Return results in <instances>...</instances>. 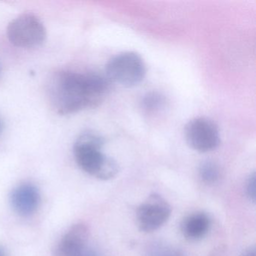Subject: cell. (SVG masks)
<instances>
[{
    "label": "cell",
    "mask_w": 256,
    "mask_h": 256,
    "mask_svg": "<svg viewBox=\"0 0 256 256\" xmlns=\"http://www.w3.org/2000/svg\"><path fill=\"white\" fill-rule=\"evenodd\" d=\"M108 90V79L100 74L59 70L49 78L47 91L52 108L67 115L97 107Z\"/></svg>",
    "instance_id": "1"
},
{
    "label": "cell",
    "mask_w": 256,
    "mask_h": 256,
    "mask_svg": "<svg viewBox=\"0 0 256 256\" xmlns=\"http://www.w3.org/2000/svg\"><path fill=\"white\" fill-rule=\"evenodd\" d=\"M102 138L94 132L82 133L74 145V155L79 167L91 176L108 180L119 173L118 162L103 154Z\"/></svg>",
    "instance_id": "2"
},
{
    "label": "cell",
    "mask_w": 256,
    "mask_h": 256,
    "mask_svg": "<svg viewBox=\"0 0 256 256\" xmlns=\"http://www.w3.org/2000/svg\"><path fill=\"white\" fill-rule=\"evenodd\" d=\"M106 76L110 82L126 88L140 84L146 74V66L140 55L134 52L118 54L106 65Z\"/></svg>",
    "instance_id": "3"
},
{
    "label": "cell",
    "mask_w": 256,
    "mask_h": 256,
    "mask_svg": "<svg viewBox=\"0 0 256 256\" xmlns=\"http://www.w3.org/2000/svg\"><path fill=\"white\" fill-rule=\"evenodd\" d=\"M7 35L14 46L30 48L37 47L44 42L46 29L37 16L26 13L16 18L10 24Z\"/></svg>",
    "instance_id": "4"
},
{
    "label": "cell",
    "mask_w": 256,
    "mask_h": 256,
    "mask_svg": "<svg viewBox=\"0 0 256 256\" xmlns=\"http://www.w3.org/2000/svg\"><path fill=\"white\" fill-rule=\"evenodd\" d=\"M185 138L188 146L200 152L214 150L220 143L218 126L206 118L188 121L185 127Z\"/></svg>",
    "instance_id": "5"
},
{
    "label": "cell",
    "mask_w": 256,
    "mask_h": 256,
    "mask_svg": "<svg viewBox=\"0 0 256 256\" xmlns=\"http://www.w3.org/2000/svg\"><path fill=\"white\" fill-rule=\"evenodd\" d=\"M172 214L169 204L160 194H152L139 206L137 222L142 232L150 233L161 228Z\"/></svg>",
    "instance_id": "6"
},
{
    "label": "cell",
    "mask_w": 256,
    "mask_h": 256,
    "mask_svg": "<svg viewBox=\"0 0 256 256\" xmlns=\"http://www.w3.org/2000/svg\"><path fill=\"white\" fill-rule=\"evenodd\" d=\"M89 230L84 223L73 224L61 238L54 256H83L88 250Z\"/></svg>",
    "instance_id": "7"
},
{
    "label": "cell",
    "mask_w": 256,
    "mask_h": 256,
    "mask_svg": "<svg viewBox=\"0 0 256 256\" xmlns=\"http://www.w3.org/2000/svg\"><path fill=\"white\" fill-rule=\"evenodd\" d=\"M41 202L40 191L32 184L18 186L11 194V204L14 210L18 215L28 217L35 214Z\"/></svg>",
    "instance_id": "8"
},
{
    "label": "cell",
    "mask_w": 256,
    "mask_h": 256,
    "mask_svg": "<svg viewBox=\"0 0 256 256\" xmlns=\"http://www.w3.org/2000/svg\"><path fill=\"white\" fill-rule=\"evenodd\" d=\"M210 226L209 216L204 212H194L182 221L181 230L187 239L194 240L203 238Z\"/></svg>",
    "instance_id": "9"
},
{
    "label": "cell",
    "mask_w": 256,
    "mask_h": 256,
    "mask_svg": "<svg viewBox=\"0 0 256 256\" xmlns=\"http://www.w3.org/2000/svg\"><path fill=\"white\" fill-rule=\"evenodd\" d=\"M199 175L206 184H214L220 178V169L214 162H204L199 167Z\"/></svg>",
    "instance_id": "10"
},
{
    "label": "cell",
    "mask_w": 256,
    "mask_h": 256,
    "mask_svg": "<svg viewBox=\"0 0 256 256\" xmlns=\"http://www.w3.org/2000/svg\"><path fill=\"white\" fill-rule=\"evenodd\" d=\"M166 100L164 96L158 92H150L145 96L143 100V107L148 112L160 110L164 106Z\"/></svg>",
    "instance_id": "11"
},
{
    "label": "cell",
    "mask_w": 256,
    "mask_h": 256,
    "mask_svg": "<svg viewBox=\"0 0 256 256\" xmlns=\"http://www.w3.org/2000/svg\"><path fill=\"white\" fill-rule=\"evenodd\" d=\"M151 256H182V254L172 248L160 247V248H155L151 254Z\"/></svg>",
    "instance_id": "12"
},
{
    "label": "cell",
    "mask_w": 256,
    "mask_h": 256,
    "mask_svg": "<svg viewBox=\"0 0 256 256\" xmlns=\"http://www.w3.org/2000/svg\"><path fill=\"white\" fill-rule=\"evenodd\" d=\"M256 174H252L247 182L246 192L250 200L256 202Z\"/></svg>",
    "instance_id": "13"
},
{
    "label": "cell",
    "mask_w": 256,
    "mask_h": 256,
    "mask_svg": "<svg viewBox=\"0 0 256 256\" xmlns=\"http://www.w3.org/2000/svg\"><path fill=\"white\" fill-rule=\"evenodd\" d=\"M242 256H256V248L254 246L250 247L244 252Z\"/></svg>",
    "instance_id": "14"
},
{
    "label": "cell",
    "mask_w": 256,
    "mask_h": 256,
    "mask_svg": "<svg viewBox=\"0 0 256 256\" xmlns=\"http://www.w3.org/2000/svg\"><path fill=\"white\" fill-rule=\"evenodd\" d=\"M83 256H100L98 254H96V252L94 251V250H90V248L88 247V250L85 252L84 254H83Z\"/></svg>",
    "instance_id": "15"
},
{
    "label": "cell",
    "mask_w": 256,
    "mask_h": 256,
    "mask_svg": "<svg viewBox=\"0 0 256 256\" xmlns=\"http://www.w3.org/2000/svg\"><path fill=\"white\" fill-rule=\"evenodd\" d=\"M0 256H6L5 251L1 247H0Z\"/></svg>",
    "instance_id": "16"
},
{
    "label": "cell",
    "mask_w": 256,
    "mask_h": 256,
    "mask_svg": "<svg viewBox=\"0 0 256 256\" xmlns=\"http://www.w3.org/2000/svg\"><path fill=\"white\" fill-rule=\"evenodd\" d=\"M1 127H2V124H1V122H0V130H1Z\"/></svg>",
    "instance_id": "17"
}]
</instances>
